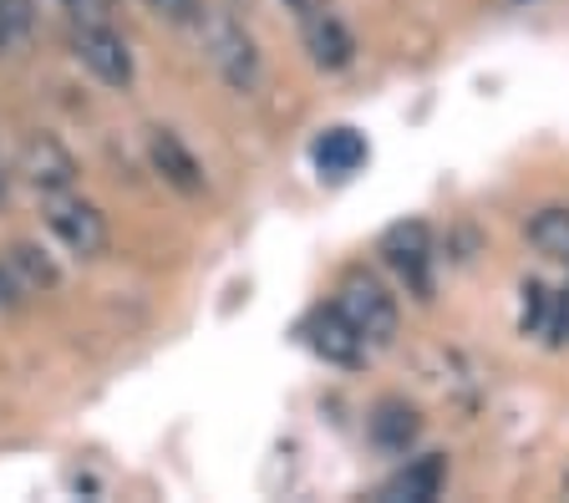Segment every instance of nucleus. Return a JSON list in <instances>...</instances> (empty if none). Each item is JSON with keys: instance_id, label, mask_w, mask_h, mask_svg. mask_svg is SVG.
I'll list each match as a JSON object with an SVG mask.
<instances>
[{"instance_id": "4468645a", "label": "nucleus", "mask_w": 569, "mask_h": 503, "mask_svg": "<svg viewBox=\"0 0 569 503\" xmlns=\"http://www.w3.org/2000/svg\"><path fill=\"white\" fill-rule=\"evenodd\" d=\"M529 244L545 254V260L569 270V209H539V214L529 219Z\"/></svg>"}, {"instance_id": "6e6552de", "label": "nucleus", "mask_w": 569, "mask_h": 503, "mask_svg": "<svg viewBox=\"0 0 569 503\" xmlns=\"http://www.w3.org/2000/svg\"><path fill=\"white\" fill-rule=\"evenodd\" d=\"M21 173L31 189L57 199V193H71V183H77V158H71L51 132H36L31 143L21 148Z\"/></svg>"}, {"instance_id": "dca6fc26", "label": "nucleus", "mask_w": 569, "mask_h": 503, "mask_svg": "<svg viewBox=\"0 0 569 503\" xmlns=\"http://www.w3.org/2000/svg\"><path fill=\"white\" fill-rule=\"evenodd\" d=\"M11 305H21V285H16L11 264L0 260V311H11Z\"/></svg>"}, {"instance_id": "39448f33", "label": "nucleus", "mask_w": 569, "mask_h": 503, "mask_svg": "<svg viewBox=\"0 0 569 503\" xmlns=\"http://www.w3.org/2000/svg\"><path fill=\"white\" fill-rule=\"evenodd\" d=\"M47 224L77 260H92V254H102V244H107V219H102V209L87 204V199H67V193H57L51 209H47Z\"/></svg>"}, {"instance_id": "f3484780", "label": "nucleus", "mask_w": 569, "mask_h": 503, "mask_svg": "<svg viewBox=\"0 0 569 503\" xmlns=\"http://www.w3.org/2000/svg\"><path fill=\"white\" fill-rule=\"evenodd\" d=\"M310 6H316V0H284V11H296V16H306Z\"/></svg>"}, {"instance_id": "f8f14e48", "label": "nucleus", "mask_w": 569, "mask_h": 503, "mask_svg": "<svg viewBox=\"0 0 569 503\" xmlns=\"http://www.w3.org/2000/svg\"><path fill=\"white\" fill-rule=\"evenodd\" d=\"M6 264H11L21 295H47V290H57V280H61L57 264H51V254L41 250V244H11Z\"/></svg>"}, {"instance_id": "7ed1b4c3", "label": "nucleus", "mask_w": 569, "mask_h": 503, "mask_svg": "<svg viewBox=\"0 0 569 503\" xmlns=\"http://www.w3.org/2000/svg\"><path fill=\"white\" fill-rule=\"evenodd\" d=\"M381 260L417 300L432 295V229L422 219H402L381 234Z\"/></svg>"}, {"instance_id": "f03ea898", "label": "nucleus", "mask_w": 569, "mask_h": 503, "mask_svg": "<svg viewBox=\"0 0 569 503\" xmlns=\"http://www.w3.org/2000/svg\"><path fill=\"white\" fill-rule=\"evenodd\" d=\"M331 305L356 325V335H361L371 351H381V346L397 341V300H391L387 285L371 280L367 270H351V275L341 280V290H336Z\"/></svg>"}, {"instance_id": "423d86ee", "label": "nucleus", "mask_w": 569, "mask_h": 503, "mask_svg": "<svg viewBox=\"0 0 569 503\" xmlns=\"http://www.w3.org/2000/svg\"><path fill=\"white\" fill-rule=\"evenodd\" d=\"M296 21H300V37H306L310 61H316V67H326V72L351 67L356 41H351V31H346V21L326 6V0H316V6H310L306 16H296Z\"/></svg>"}, {"instance_id": "2eb2a0df", "label": "nucleus", "mask_w": 569, "mask_h": 503, "mask_svg": "<svg viewBox=\"0 0 569 503\" xmlns=\"http://www.w3.org/2000/svg\"><path fill=\"white\" fill-rule=\"evenodd\" d=\"M148 6H153V16H163L168 26H199V16H203L199 0H148Z\"/></svg>"}, {"instance_id": "9b49d317", "label": "nucleus", "mask_w": 569, "mask_h": 503, "mask_svg": "<svg viewBox=\"0 0 569 503\" xmlns=\"http://www.w3.org/2000/svg\"><path fill=\"white\" fill-rule=\"evenodd\" d=\"M148 153H153V168L163 173L173 189H183V193H199L203 189V168H199V158L189 153V148L178 143L168 128H158L153 138H148Z\"/></svg>"}, {"instance_id": "1a4fd4ad", "label": "nucleus", "mask_w": 569, "mask_h": 503, "mask_svg": "<svg viewBox=\"0 0 569 503\" xmlns=\"http://www.w3.org/2000/svg\"><path fill=\"white\" fill-rule=\"evenodd\" d=\"M442 483H448L442 453H422V457H407V467H397V473L381 483V499L387 503H427L442 493Z\"/></svg>"}, {"instance_id": "9d476101", "label": "nucleus", "mask_w": 569, "mask_h": 503, "mask_svg": "<svg viewBox=\"0 0 569 503\" xmlns=\"http://www.w3.org/2000/svg\"><path fill=\"white\" fill-rule=\"evenodd\" d=\"M310 158H316V168L326 179H351L356 168L367 163V138L356 128H326L310 143Z\"/></svg>"}, {"instance_id": "0eeeda50", "label": "nucleus", "mask_w": 569, "mask_h": 503, "mask_svg": "<svg viewBox=\"0 0 569 503\" xmlns=\"http://www.w3.org/2000/svg\"><path fill=\"white\" fill-rule=\"evenodd\" d=\"M300 331H306V346L316 351L320 361H331V366H361V361H367V351H371L367 341L356 335V325L346 321L336 305L316 311L306 325H300Z\"/></svg>"}, {"instance_id": "a211bd4d", "label": "nucleus", "mask_w": 569, "mask_h": 503, "mask_svg": "<svg viewBox=\"0 0 569 503\" xmlns=\"http://www.w3.org/2000/svg\"><path fill=\"white\" fill-rule=\"evenodd\" d=\"M565 341H569V290H565Z\"/></svg>"}, {"instance_id": "f257e3e1", "label": "nucleus", "mask_w": 569, "mask_h": 503, "mask_svg": "<svg viewBox=\"0 0 569 503\" xmlns=\"http://www.w3.org/2000/svg\"><path fill=\"white\" fill-rule=\"evenodd\" d=\"M203 57L213 61V72L224 77L229 92L249 97L260 87V51H254V37L234 21L229 11H203Z\"/></svg>"}, {"instance_id": "20e7f679", "label": "nucleus", "mask_w": 569, "mask_h": 503, "mask_svg": "<svg viewBox=\"0 0 569 503\" xmlns=\"http://www.w3.org/2000/svg\"><path fill=\"white\" fill-rule=\"evenodd\" d=\"M71 51H77V61H82L97 82H107V87H128L132 82V51L107 21H77L71 26Z\"/></svg>"}, {"instance_id": "ddd939ff", "label": "nucleus", "mask_w": 569, "mask_h": 503, "mask_svg": "<svg viewBox=\"0 0 569 503\" xmlns=\"http://www.w3.org/2000/svg\"><path fill=\"white\" fill-rule=\"evenodd\" d=\"M417 432H422V422H417V412L407 402H381L377 418H371V437L387 453H407L417 443Z\"/></svg>"}]
</instances>
